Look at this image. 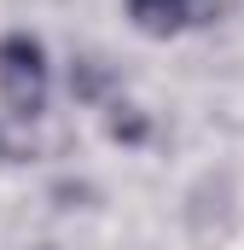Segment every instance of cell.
I'll use <instances>...</instances> for the list:
<instances>
[{
	"instance_id": "cell-1",
	"label": "cell",
	"mask_w": 244,
	"mask_h": 250,
	"mask_svg": "<svg viewBox=\"0 0 244 250\" xmlns=\"http://www.w3.org/2000/svg\"><path fill=\"white\" fill-rule=\"evenodd\" d=\"M0 99H6V111L18 123L41 117V105H47V53L23 29L0 41Z\"/></svg>"
},
{
	"instance_id": "cell-4",
	"label": "cell",
	"mask_w": 244,
	"mask_h": 250,
	"mask_svg": "<svg viewBox=\"0 0 244 250\" xmlns=\"http://www.w3.org/2000/svg\"><path fill=\"white\" fill-rule=\"evenodd\" d=\"M111 140H145V117H134V111L122 105L117 117H111Z\"/></svg>"
},
{
	"instance_id": "cell-3",
	"label": "cell",
	"mask_w": 244,
	"mask_h": 250,
	"mask_svg": "<svg viewBox=\"0 0 244 250\" xmlns=\"http://www.w3.org/2000/svg\"><path fill=\"white\" fill-rule=\"evenodd\" d=\"M70 87H76L81 99H99V93H105V70H99L93 59H87V64H76V70H70Z\"/></svg>"
},
{
	"instance_id": "cell-2",
	"label": "cell",
	"mask_w": 244,
	"mask_h": 250,
	"mask_svg": "<svg viewBox=\"0 0 244 250\" xmlns=\"http://www.w3.org/2000/svg\"><path fill=\"white\" fill-rule=\"evenodd\" d=\"M221 12V0H128V18L145 35H181L192 23H209Z\"/></svg>"
}]
</instances>
